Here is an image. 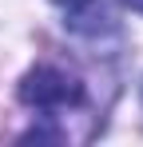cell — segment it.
Wrapping results in <instances>:
<instances>
[{
    "mask_svg": "<svg viewBox=\"0 0 143 147\" xmlns=\"http://www.w3.org/2000/svg\"><path fill=\"white\" fill-rule=\"evenodd\" d=\"M20 99L40 115V119L56 123V119H68L72 111L84 107V84H80L72 72L56 68V64H40V68H32V72L24 76Z\"/></svg>",
    "mask_w": 143,
    "mask_h": 147,
    "instance_id": "1",
    "label": "cell"
},
{
    "mask_svg": "<svg viewBox=\"0 0 143 147\" xmlns=\"http://www.w3.org/2000/svg\"><path fill=\"white\" fill-rule=\"evenodd\" d=\"M127 4H131V8H135V12H143V0H127Z\"/></svg>",
    "mask_w": 143,
    "mask_h": 147,
    "instance_id": "3",
    "label": "cell"
},
{
    "mask_svg": "<svg viewBox=\"0 0 143 147\" xmlns=\"http://www.w3.org/2000/svg\"><path fill=\"white\" fill-rule=\"evenodd\" d=\"M56 4H64V8H84L88 0H56Z\"/></svg>",
    "mask_w": 143,
    "mask_h": 147,
    "instance_id": "2",
    "label": "cell"
}]
</instances>
